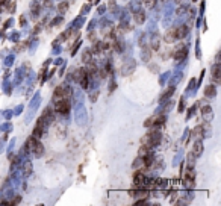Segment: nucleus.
<instances>
[{
    "mask_svg": "<svg viewBox=\"0 0 221 206\" xmlns=\"http://www.w3.org/2000/svg\"><path fill=\"white\" fill-rule=\"evenodd\" d=\"M71 96V89L67 86V85H59L56 89H55V100H59V99H70Z\"/></svg>",
    "mask_w": 221,
    "mask_h": 206,
    "instance_id": "1",
    "label": "nucleus"
},
{
    "mask_svg": "<svg viewBox=\"0 0 221 206\" xmlns=\"http://www.w3.org/2000/svg\"><path fill=\"white\" fill-rule=\"evenodd\" d=\"M56 111L59 114H64V115H67L68 111H70V100L68 99H59L56 100Z\"/></svg>",
    "mask_w": 221,
    "mask_h": 206,
    "instance_id": "2",
    "label": "nucleus"
},
{
    "mask_svg": "<svg viewBox=\"0 0 221 206\" xmlns=\"http://www.w3.org/2000/svg\"><path fill=\"white\" fill-rule=\"evenodd\" d=\"M188 56V50H186V47H185V44H179L177 47H176V50H174V53H173V58L176 59V61H182V59H185Z\"/></svg>",
    "mask_w": 221,
    "mask_h": 206,
    "instance_id": "3",
    "label": "nucleus"
},
{
    "mask_svg": "<svg viewBox=\"0 0 221 206\" xmlns=\"http://www.w3.org/2000/svg\"><path fill=\"white\" fill-rule=\"evenodd\" d=\"M144 184H145V174H144L141 170L135 171V173H133V185H135L136 188H141Z\"/></svg>",
    "mask_w": 221,
    "mask_h": 206,
    "instance_id": "4",
    "label": "nucleus"
},
{
    "mask_svg": "<svg viewBox=\"0 0 221 206\" xmlns=\"http://www.w3.org/2000/svg\"><path fill=\"white\" fill-rule=\"evenodd\" d=\"M135 67H136V64H135L133 61H129L127 64H124V65H123V68H121L123 76H129V74H132L133 70H135Z\"/></svg>",
    "mask_w": 221,
    "mask_h": 206,
    "instance_id": "5",
    "label": "nucleus"
},
{
    "mask_svg": "<svg viewBox=\"0 0 221 206\" xmlns=\"http://www.w3.org/2000/svg\"><path fill=\"white\" fill-rule=\"evenodd\" d=\"M164 39H165L167 42H174V41L177 39V35H176V28L168 29V30H167V33H165V36H164Z\"/></svg>",
    "mask_w": 221,
    "mask_h": 206,
    "instance_id": "6",
    "label": "nucleus"
},
{
    "mask_svg": "<svg viewBox=\"0 0 221 206\" xmlns=\"http://www.w3.org/2000/svg\"><path fill=\"white\" fill-rule=\"evenodd\" d=\"M202 153H203V143L200 140H197V141L194 143V146H192V155L199 158Z\"/></svg>",
    "mask_w": 221,
    "mask_h": 206,
    "instance_id": "7",
    "label": "nucleus"
},
{
    "mask_svg": "<svg viewBox=\"0 0 221 206\" xmlns=\"http://www.w3.org/2000/svg\"><path fill=\"white\" fill-rule=\"evenodd\" d=\"M221 68H220V64H215L214 67H212V77H214V80L215 82H220L221 80Z\"/></svg>",
    "mask_w": 221,
    "mask_h": 206,
    "instance_id": "8",
    "label": "nucleus"
},
{
    "mask_svg": "<svg viewBox=\"0 0 221 206\" xmlns=\"http://www.w3.org/2000/svg\"><path fill=\"white\" fill-rule=\"evenodd\" d=\"M153 161H155V158H153V155H152L150 152H149V153H145L144 158H142V164H144V167H152Z\"/></svg>",
    "mask_w": 221,
    "mask_h": 206,
    "instance_id": "9",
    "label": "nucleus"
},
{
    "mask_svg": "<svg viewBox=\"0 0 221 206\" xmlns=\"http://www.w3.org/2000/svg\"><path fill=\"white\" fill-rule=\"evenodd\" d=\"M205 96H206V97H209V99L215 97V96H217V88H215L214 85L206 86V89H205Z\"/></svg>",
    "mask_w": 221,
    "mask_h": 206,
    "instance_id": "10",
    "label": "nucleus"
},
{
    "mask_svg": "<svg viewBox=\"0 0 221 206\" xmlns=\"http://www.w3.org/2000/svg\"><path fill=\"white\" fill-rule=\"evenodd\" d=\"M135 23H136V25H142V23L145 21V12L144 11H139V12H136L135 14Z\"/></svg>",
    "mask_w": 221,
    "mask_h": 206,
    "instance_id": "11",
    "label": "nucleus"
},
{
    "mask_svg": "<svg viewBox=\"0 0 221 206\" xmlns=\"http://www.w3.org/2000/svg\"><path fill=\"white\" fill-rule=\"evenodd\" d=\"M174 91H176V88H174V86H170V88L165 91V93L161 96V99H159V100H161V102H165L170 96H173V94H174Z\"/></svg>",
    "mask_w": 221,
    "mask_h": 206,
    "instance_id": "12",
    "label": "nucleus"
},
{
    "mask_svg": "<svg viewBox=\"0 0 221 206\" xmlns=\"http://www.w3.org/2000/svg\"><path fill=\"white\" fill-rule=\"evenodd\" d=\"M103 49H105V44L102 41H95L94 47H92V53H102Z\"/></svg>",
    "mask_w": 221,
    "mask_h": 206,
    "instance_id": "13",
    "label": "nucleus"
},
{
    "mask_svg": "<svg viewBox=\"0 0 221 206\" xmlns=\"http://www.w3.org/2000/svg\"><path fill=\"white\" fill-rule=\"evenodd\" d=\"M186 28L185 26H179V28H176V35H177V39H183L185 38V35H186Z\"/></svg>",
    "mask_w": 221,
    "mask_h": 206,
    "instance_id": "14",
    "label": "nucleus"
},
{
    "mask_svg": "<svg viewBox=\"0 0 221 206\" xmlns=\"http://www.w3.org/2000/svg\"><path fill=\"white\" fill-rule=\"evenodd\" d=\"M33 152H35V155L36 156H41L42 153H44V147H42V144L39 143V141H36L35 143V146H33V149H32Z\"/></svg>",
    "mask_w": 221,
    "mask_h": 206,
    "instance_id": "15",
    "label": "nucleus"
},
{
    "mask_svg": "<svg viewBox=\"0 0 221 206\" xmlns=\"http://www.w3.org/2000/svg\"><path fill=\"white\" fill-rule=\"evenodd\" d=\"M67 9H68V2H62V3H59V6H58L59 14H65Z\"/></svg>",
    "mask_w": 221,
    "mask_h": 206,
    "instance_id": "16",
    "label": "nucleus"
},
{
    "mask_svg": "<svg viewBox=\"0 0 221 206\" xmlns=\"http://www.w3.org/2000/svg\"><path fill=\"white\" fill-rule=\"evenodd\" d=\"M203 129H205V124H200L199 127H195V129H194L192 133H194L195 136H203Z\"/></svg>",
    "mask_w": 221,
    "mask_h": 206,
    "instance_id": "17",
    "label": "nucleus"
},
{
    "mask_svg": "<svg viewBox=\"0 0 221 206\" xmlns=\"http://www.w3.org/2000/svg\"><path fill=\"white\" fill-rule=\"evenodd\" d=\"M152 49L153 50H159V38L155 35L153 39H152Z\"/></svg>",
    "mask_w": 221,
    "mask_h": 206,
    "instance_id": "18",
    "label": "nucleus"
},
{
    "mask_svg": "<svg viewBox=\"0 0 221 206\" xmlns=\"http://www.w3.org/2000/svg\"><path fill=\"white\" fill-rule=\"evenodd\" d=\"M82 62H85V64L91 62V52H85V53L82 55Z\"/></svg>",
    "mask_w": 221,
    "mask_h": 206,
    "instance_id": "19",
    "label": "nucleus"
},
{
    "mask_svg": "<svg viewBox=\"0 0 221 206\" xmlns=\"http://www.w3.org/2000/svg\"><path fill=\"white\" fill-rule=\"evenodd\" d=\"M195 156L192 155V153H189L188 155V165H189V168H192L194 167V164H195V159H194Z\"/></svg>",
    "mask_w": 221,
    "mask_h": 206,
    "instance_id": "20",
    "label": "nucleus"
},
{
    "mask_svg": "<svg viewBox=\"0 0 221 206\" xmlns=\"http://www.w3.org/2000/svg\"><path fill=\"white\" fill-rule=\"evenodd\" d=\"M14 11H15V2H11V3L8 5V12H9V14H12Z\"/></svg>",
    "mask_w": 221,
    "mask_h": 206,
    "instance_id": "21",
    "label": "nucleus"
},
{
    "mask_svg": "<svg viewBox=\"0 0 221 206\" xmlns=\"http://www.w3.org/2000/svg\"><path fill=\"white\" fill-rule=\"evenodd\" d=\"M152 124H153V117L147 118V120H145V123H144V126H145V127H152Z\"/></svg>",
    "mask_w": 221,
    "mask_h": 206,
    "instance_id": "22",
    "label": "nucleus"
},
{
    "mask_svg": "<svg viewBox=\"0 0 221 206\" xmlns=\"http://www.w3.org/2000/svg\"><path fill=\"white\" fill-rule=\"evenodd\" d=\"M155 2H156V0H144V3L149 6V8H153L155 6Z\"/></svg>",
    "mask_w": 221,
    "mask_h": 206,
    "instance_id": "23",
    "label": "nucleus"
},
{
    "mask_svg": "<svg viewBox=\"0 0 221 206\" xmlns=\"http://www.w3.org/2000/svg\"><path fill=\"white\" fill-rule=\"evenodd\" d=\"M28 44H29L28 41H24V42H21V44H18V47H17V50H18V52H21V50H23L24 47H26V45H28Z\"/></svg>",
    "mask_w": 221,
    "mask_h": 206,
    "instance_id": "24",
    "label": "nucleus"
},
{
    "mask_svg": "<svg viewBox=\"0 0 221 206\" xmlns=\"http://www.w3.org/2000/svg\"><path fill=\"white\" fill-rule=\"evenodd\" d=\"M147 200H136V205H145Z\"/></svg>",
    "mask_w": 221,
    "mask_h": 206,
    "instance_id": "25",
    "label": "nucleus"
},
{
    "mask_svg": "<svg viewBox=\"0 0 221 206\" xmlns=\"http://www.w3.org/2000/svg\"><path fill=\"white\" fill-rule=\"evenodd\" d=\"M115 86H117V85H115V82H112V83H111V88H109V91H114V89H115Z\"/></svg>",
    "mask_w": 221,
    "mask_h": 206,
    "instance_id": "26",
    "label": "nucleus"
},
{
    "mask_svg": "<svg viewBox=\"0 0 221 206\" xmlns=\"http://www.w3.org/2000/svg\"><path fill=\"white\" fill-rule=\"evenodd\" d=\"M26 173H28V174L31 173V164H28V165H26Z\"/></svg>",
    "mask_w": 221,
    "mask_h": 206,
    "instance_id": "27",
    "label": "nucleus"
},
{
    "mask_svg": "<svg viewBox=\"0 0 221 206\" xmlns=\"http://www.w3.org/2000/svg\"><path fill=\"white\" fill-rule=\"evenodd\" d=\"M6 3V0H0V5H5Z\"/></svg>",
    "mask_w": 221,
    "mask_h": 206,
    "instance_id": "28",
    "label": "nucleus"
},
{
    "mask_svg": "<svg viewBox=\"0 0 221 206\" xmlns=\"http://www.w3.org/2000/svg\"><path fill=\"white\" fill-rule=\"evenodd\" d=\"M176 2H177V3H182V2H183V0H176Z\"/></svg>",
    "mask_w": 221,
    "mask_h": 206,
    "instance_id": "29",
    "label": "nucleus"
},
{
    "mask_svg": "<svg viewBox=\"0 0 221 206\" xmlns=\"http://www.w3.org/2000/svg\"><path fill=\"white\" fill-rule=\"evenodd\" d=\"M0 12H2V5H0Z\"/></svg>",
    "mask_w": 221,
    "mask_h": 206,
    "instance_id": "30",
    "label": "nucleus"
}]
</instances>
